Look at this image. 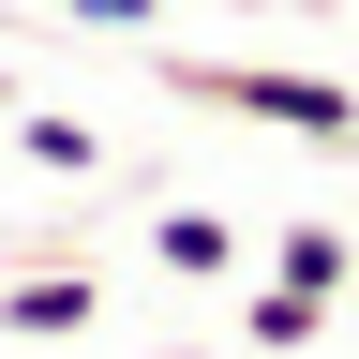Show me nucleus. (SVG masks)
Wrapping results in <instances>:
<instances>
[{
	"label": "nucleus",
	"mask_w": 359,
	"mask_h": 359,
	"mask_svg": "<svg viewBox=\"0 0 359 359\" xmlns=\"http://www.w3.org/2000/svg\"><path fill=\"white\" fill-rule=\"evenodd\" d=\"M150 90H165V105H210V120H255V135H299V150H359V75H314V60L150 45Z\"/></svg>",
	"instance_id": "nucleus-1"
},
{
	"label": "nucleus",
	"mask_w": 359,
	"mask_h": 359,
	"mask_svg": "<svg viewBox=\"0 0 359 359\" xmlns=\"http://www.w3.org/2000/svg\"><path fill=\"white\" fill-rule=\"evenodd\" d=\"M90 314H105V269L90 255H15V285H0V330L15 344H75Z\"/></svg>",
	"instance_id": "nucleus-2"
},
{
	"label": "nucleus",
	"mask_w": 359,
	"mask_h": 359,
	"mask_svg": "<svg viewBox=\"0 0 359 359\" xmlns=\"http://www.w3.org/2000/svg\"><path fill=\"white\" fill-rule=\"evenodd\" d=\"M330 314H344V299H314V285H285V269H269V285L240 299V344H255V359H299L314 330H330Z\"/></svg>",
	"instance_id": "nucleus-3"
},
{
	"label": "nucleus",
	"mask_w": 359,
	"mask_h": 359,
	"mask_svg": "<svg viewBox=\"0 0 359 359\" xmlns=\"http://www.w3.org/2000/svg\"><path fill=\"white\" fill-rule=\"evenodd\" d=\"M150 255L180 269V285H224V269H240V210H165V224H150Z\"/></svg>",
	"instance_id": "nucleus-4"
},
{
	"label": "nucleus",
	"mask_w": 359,
	"mask_h": 359,
	"mask_svg": "<svg viewBox=\"0 0 359 359\" xmlns=\"http://www.w3.org/2000/svg\"><path fill=\"white\" fill-rule=\"evenodd\" d=\"M269 269H285V285H314V299H344V285H359V240H344V224H285V240H269Z\"/></svg>",
	"instance_id": "nucleus-5"
},
{
	"label": "nucleus",
	"mask_w": 359,
	"mask_h": 359,
	"mask_svg": "<svg viewBox=\"0 0 359 359\" xmlns=\"http://www.w3.org/2000/svg\"><path fill=\"white\" fill-rule=\"evenodd\" d=\"M15 150H30L45 180H90V165H105V135H90L75 105H15Z\"/></svg>",
	"instance_id": "nucleus-6"
},
{
	"label": "nucleus",
	"mask_w": 359,
	"mask_h": 359,
	"mask_svg": "<svg viewBox=\"0 0 359 359\" xmlns=\"http://www.w3.org/2000/svg\"><path fill=\"white\" fill-rule=\"evenodd\" d=\"M60 15H75V30H120V45H150V30H165V0H60Z\"/></svg>",
	"instance_id": "nucleus-7"
},
{
	"label": "nucleus",
	"mask_w": 359,
	"mask_h": 359,
	"mask_svg": "<svg viewBox=\"0 0 359 359\" xmlns=\"http://www.w3.org/2000/svg\"><path fill=\"white\" fill-rule=\"evenodd\" d=\"M0 105H15V60H0Z\"/></svg>",
	"instance_id": "nucleus-8"
}]
</instances>
